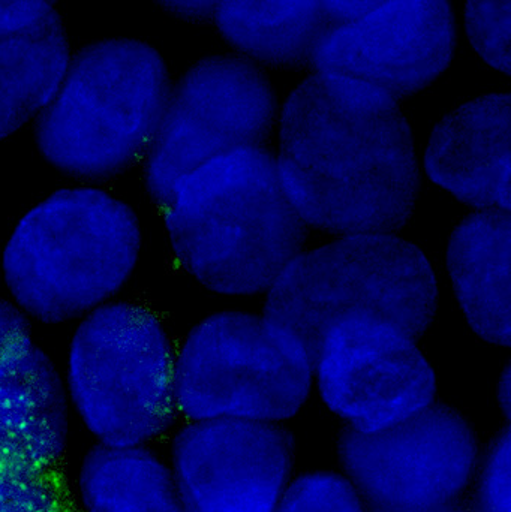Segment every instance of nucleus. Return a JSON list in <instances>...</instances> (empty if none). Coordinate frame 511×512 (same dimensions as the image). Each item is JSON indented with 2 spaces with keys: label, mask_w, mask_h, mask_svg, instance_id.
I'll return each instance as SVG.
<instances>
[{
  "label": "nucleus",
  "mask_w": 511,
  "mask_h": 512,
  "mask_svg": "<svg viewBox=\"0 0 511 512\" xmlns=\"http://www.w3.org/2000/svg\"><path fill=\"white\" fill-rule=\"evenodd\" d=\"M291 456L273 424L194 421L174 439L173 478L186 512H276Z\"/></svg>",
  "instance_id": "obj_12"
},
{
  "label": "nucleus",
  "mask_w": 511,
  "mask_h": 512,
  "mask_svg": "<svg viewBox=\"0 0 511 512\" xmlns=\"http://www.w3.org/2000/svg\"><path fill=\"white\" fill-rule=\"evenodd\" d=\"M500 400L503 402L504 414H509L510 409V378L509 375L504 376L500 384Z\"/></svg>",
  "instance_id": "obj_25"
},
{
  "label": "nucleus",
  "mask_w": 511,
  "mask_h": 512,
  "mask_svg": "<svg viewBox=\"0 0 511 512\" xmlns=\"http://www.w3.org/2000/svg\"><path fill=\"white\" fill-rule=\"evenodd\" d=\"M339 454L347 480L381 511L432 512L470 483L477 444L458 412L431 405L378 432L348 429Z\"/></svg>",
  "instance_id": "obj_9"
},
{
  "label": "nucleus",
  "mask_w": 511,
  "mask_h": 512,
  "mask_svg": "<svg viewBox=\"0 0 511 512\" xmlns=\"http://www.w3.org/2000/svg\"><path fill=\"white\" fill-rule=\"evenodd\" d=\"M213 18L234 47L275 66L311 62L321 41L348 23L342 2H219Z\"/></svg>",
  "instance_id": "obj_16"
},
{
  "label": "nucleus",
  "mask_w": 511,
  "mask_h": 512,
  "mask_svg": "<svg viewBox=\"0 0 511 512\" xmlns=\"http://www.w3.org/2000/svg\"><path fill=\"white\" fill-rule=\"evenodd\" d=\"M509 212L465 219L450 240L447 262L459 303L473 330L488 342L510 343Z\"/></svg>",
  "instance_id": "obj_15"
},
{
  "label": "nucleus",
  "mask_w": 511,
  "mask_h": 512,
  "mask_svg": "<svg viewBox=\"0 0 511 512\" xmlns=\"http://www.w3.org/2000/svg\"><path fill=\"white\" fill-rule=\"evenodd\" d=\"M312 369L266 319L245 313L210 316L174 357L176 408L192 421L272 424L302 408Z\"/></svg>",
  "instance_id": "obj_7"
},
{
  "label": "nucleus",
  "mask_w": 511,
  "mask_h": 512,
  "mask_svg": "<svg viewBox=\"0 0 511 512\" xmlns=\"http://www.w3.org/2000/svg\"><path fill=\"white\" fill-rule=\"evenodd\" d=\"M140 246L131 207L96 189H65L21 219L3 252V277L21 312L59 324L113 297Z\"/></svg>",
  "instance_id": "obj_4"
},
{
  "label": "nucleus",
  "mask_w": 511,
  "mask_h": 512,
  "mask_svg": "<svg viewBox=\"0 0 511 512\" xmlns=\"http://www.w3.org/2000/svg\"><path fill=\"white\" fill-rule=\"evenodd\" d=\"M275 114V92L248 60H201L168 96L147 158V191L167 206L176 186L198 168L239 150L261 149Z\"/></svg>",
  "instance_id": "obj_8"
},
{
  "label": "nucleus",
  "mask_w": 511,
  "mask_h": 512,
  "mask_svg": "<svg viewBox=\"0 0 511 512\" xmlns=\"http://www.w3.org/2000/svg\"><path fill=\"white\" fill-rule=\"evenodd\" d=\"M414 340L374 316L336 324L314 364L324 402L363 433L387 429L431 406L434 370Z\"/></svg>",
  "instance_id": "obj_10"
},
{
  "label": "nucleus",
  "mask_w": 511,
  "mask_h": 512,
  "mask_svg": "<svg viewBox=\"0 0 511 512\" xmlns=\"http://www.w3.org/2000/svg\"><path fill=\"white\" fill-rule=\"evenodd\" d=\"M305 224L342 236L401 230L419 189L410 126L398 102L368 84L315 74L282 113L276 159Z\"/></svg>",
  "instance_id": "obj_1"
},
{
  "label": "nucleus",
  "mask_w": 511,
  "mask_h": 512,
  "mask_svg": "<svg viewBox=\"0 0 511 512\" xmlns=\"http://www.w3.org/2000/svg\"><path fill=\"white\" fill-rule=\"evenodd\" d=\"M68 397L29 321L0 300V466L50 471L68 438Z\"/></svg>",
  "instance_id": "obj_13"
},
{
  "label": "nucleus",
  "mask_w": 511,
  "mask_h": 512,
  "mask_svg": "<svg viewBox=\"0 0 511 512\" xmlns=\"http://www.w3.org/2000/svg\"><path fill=\"white\" fill-rule=\"evenodd\" d=\"M426 171L437 185L482 212L510 209V96H483L441 120Z\"/></svg>",
  "instance_id": "obj_14"
},
{
  "label": "nucleus",
  "mask_w": 511,
  "mask_h": 512,
  "mask_svg": "<svg viewBox=\"0 0 511 512\" xmlns=\"http://www.w3.org/2000/svg\"><path fill=\"white\" fill-rule=\"evenodd\" d=\"M482 512H511L510 433L506 432L492 450L480 487Z\"/></svg>",
  "instance_id": "obj_22"
},
{
  "label": "nucleus",
  "mask_w": 511,
  "mask_h": 512,
  "mask_svg": "<svg viewBox=\"0 0 511 512\" xmlns=\"http://www.w3.org/2000/svg\"><path fill=\"white\" fill-rule=\"evenodd\" d=\"M468 36L477 53L498 71L510 72V2H470Z\"/></svg>",
  "instance_id": "obj_20"
},
{
  "label": "nucleus",
  "mask_w": 511,
  "mask_h": 512,
  "mask_svg": "<svg viewBox=\"0 0 511 512\" xmlns=\"http://www.w3.org/2000/svg\"><path fill=\"white\" fill-rule=\"evenodd\" d=\"M80 492L86 512H186L173 474L144 447L93 448Z\"/></svg>",
  "instance_id": "obj_18"
},
{
  "label": "nucleus",
  "mask_w": 511,
  "mask_h": 512,
  "mask_svg": "<svg viewBox=\"0 0 511 512\" xmlns=\"http://www.w3.org/2000/svg\"><path fill=\"white\" fill-rule=\"evenodd\" d=\"M276 512H365L362 496L347 478L309 474L285 490Z\"/></svg>",
  "instance_id": "obj_19"
},
{
  "label": "nucleus",
  "mask_w": 511,
  "mask_h": 512,
  "mask_svg": "<svg viewBox=\"0 0 511 512\" xmlns=\"http://www.w3.org/2000/svg\"><path fill=\"white\" fill-rule=\"evenodd\" d=\"M167 66L146 42L107 39L69 59L36 120V144L57 170L81 179L125 171L152 146L168 96Z\"/></svg>",
  "instance_id": "obj_5"
},
{
  "label": "nucleus",
  "mask_w": 511,
  "mask_h": 512,
  "mask_svg": "<svg viewBox=\"0 0 511 512\" xmlns=\"http://www.w3.org/2000/svg\"><path fill=\"white\" fill-rule=\"evenodd\" d=\"M0 512H68L48 472L0 466Z\"/></svg>",
  "instance_id": "obj_21"
},
{
  "label": "nucleus",
  "mask_w": 511,
  "mask_h": 512,
  "mask_svg": "<svg viewBox=\"0 0 511 512\" xmlns=\"http://www.w3.org/2000/svg\"><path fill=\"white\" fill-rule=\"evenodd\" d=\"M167 207L174 254L219 294L266 291L302 254L306 224L263 147L198 168L176 186Z\"/></svg>",
  "instance_id": "obj_2"
},
{
  "label": "nucleus",
  "mask_w": 511,
  "mask_h": 512,
  "mask_svg": "<svg viewBox=\"0 0 511 512\" xmlns=\"http://www.w3.org/2000/svg\"><path fill=\"white\" fill-rule=\"evenodd\" d=\"M455 36L449 3L381 2L365 17L330 32L311 63L318 74L368 84L398 101L446 71Z\"/></svg>",
  "instance_id": "obj_11"
},
{
  "label": "nucleus",
  "mask_w": 511,
  "mask_h": 512,
  "mask_svg": "<svg viewBox=\"0 0 511 512\" xmlns=\"http://www.w3.org/2000/svg\"><path fill=\"white\" fill-rule=\"evenodd\" d=\"M434 271L393 234L348 236L300 254L270 288L269 327L314 366L324 337L344 319H383L417 339L437 310Z\"/></svg>",
  "instance_id": "obj_3"
},
{
  "label": "nucleus",
  "mask_w": 511,
  "mask_h": 512,
  "mask_svg": "<svg viewBox=\"0 0 511 512\" xmlns=\"http://www.w3.org/2000/svg\"><path fill=\"white\" fill-rule=\"evenodd\" d=\"M68 403L107 447H143L176 417L174 354L155 315L131 303L87 313L69 346Z\"/></svg>",
  "instance_id": "obj_6"
},
{
  "label": "nucleus",
  "mask_w": 511,
  "mask_h": 512,
  "mask_svg": "<svg viewBox=\"0 0 511 512\" xmlns=\"http://www.w3.org/2000/svg\"><path fill=\"white\" fill-rule=\"evenodd\" d=\"M53 12L48 2H0V39L33 29Z\"/></svg>",
  "instance_id": "obj_23"
},
{
  "label": "nucleus",
  "mask_w": 511,
  "mask_h": 512,
  "mask_svg": "<svg viewBox=\"0 0 511 512\" xmlns=\"http://www.w3.org/2000/svg\"><path fill=\"white\" fill-rule=\"evenodd\" d=\"M161 5L176 17L191 21L209 20V18L215 17L216 11V2H198V0L164 2Z\"/></svg>",
  "instance_id": "obj_24"
},
{
  "label": "nucleus",
  "mask_w": 511,
  "mask_h": 512,
  "mask_svg": "<svg viewBox=\"0 0 511 512\" xmlns=\"http://www.w3.org/2000/svg\"><path fill=\"white\" fill-rule=\"evenodd\" d=\"M69 59L56 12L21 35L0 39V141L47 107Z\"/></svg>",
  "instance_id": "obj_17"
},
{
  "label": "nucleus",
  "mask_w": 511,
  "mask_h": 512,
  "mask_svg": "<svg viewBox=\"0 0 511 512\" xmlns=\"http://www.w3.org/2000/svg\"><path fill=\"white\" fill-rule=\"evenodd\" d=\"M432 512H452V511L440 510V511H432Z\"/></svg>",
  "instance_id": "obj_26"
}]
</instances>
